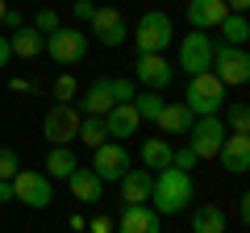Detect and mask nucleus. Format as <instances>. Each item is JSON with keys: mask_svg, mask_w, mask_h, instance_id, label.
Instances as JSON below:
<instances>
[{"mask_svg": "<svg viewBox=\"0 0 250 233\" xmlns=\"http://www.w3.org/2000/svg\"><path fill=\"white\" fill-rule=\"evenodd\" d=\"M188 204H192V175L175 171V167L159 171L154 183H150V208L159 216H179Z\"/></svg>", "mask_w": 250, "mask_h": 233, "instance_id": "nucleus-1", "label": "nucleus"}, {"mask_svg": "<svg viewBox=\"0 0 250 233\" xmlns=\"http://www.w3.org/2000/svg\"><path fill=\"white\" fill-rule=\"evenodd\" d=\"M184 104L192 116H217L225 108V83L217 79L213 71H200V75H188V92H184Z\"/></svg>", "mask_w": 250, "mask_h": 233, "instance_id": "nucleus-2", "label": "nucleus"}, {"mask_svg": "<svg viewBox=\"0 0 250 233\" xmlns=\"http://www.w3.org/2000/svg\"><path fill=\"white\" fill-rule=\"evenodd\" d=\"M129 38H134L138 54H163L171 42H175V25H171L167 13L150 9V13H142V17H138V25L129 29Z\"/></svg>", "mask_w": 250, "mask_h": 233, "instance_id": "nucleus-3", "label": "nucleus"}, {"mask_svg": "<svg viewBox=\"0 0 250 233\" xmlns=\"http://www.w3.org/2000/svg\"><path fill=\"white\" fill-rule=\"evenodd\" d=\"M88 34L83 29H75V25H59L54 34H46V50L42 54H50L59 67H75V63H83L88 58Z\"/></svg>", "mask_w": 250, "mask_h": 233, "instance_id": "nucleus-4", "label": "nucleus"}, {"mask_svg": "<svg viewBox=\"0 0 250 233\" xmlns=\"http://www.w3.org/2000/svg\"><path fill=\"white\" fill-rule=\"evenodd\" d=\"M9 183H13V200H21L25 208H50L54 204V179L46 171H25L21 167Z\"/></svg>", "mask_w": 250, "mask_h": 233, "instance_id": "nucleus-5", "label": "nucleus"}, {"mask_svg": "<svg viewBox=\"0 0 250 233\" xmlns=\"http://www.w3.org/2000/svg\"><path fill=\"white\" fill-rule=\"evenodd\" d=\"M213 50H217L213 34L192 29V34L179 38V63H175V67H179L184 75H200V71H208V67H213Z\"/></svg>", "mask_w": 250, "mask_h": 233, "instance_id": "nucleus-6", "label": "nucleus"}, {"mask_svg": "<svg viewBox=\"0 0 250 233\" xmlns=\"http://www.w3.org/2000/svg\"><path fill=\"white\" fill-rule=\"evenodd\" d=\"M221 142H225V121L221 116H196V121H192V129H188V150L196 154L200 162L217 158Z\"/></svg>", "mask_w": 250, "mask_h": 233, "instance_id": "nucleus-7", "label": "nucleus"}, {"mask_svg": "<svg viewBox=\"0 0 250 233\" xmlns=\"http://www.w3.org/2000/svg\"><path fill=\"white\" fill-rule=\"evenodd\" d=\"M208 71L225 83V88H242L250 79V54L238 50V46H217L213 50V67Z\"/></svg>", "mask_w": 250, "mask_h": 233, "instance_id": "nucleus-8", "label": "nucleus"}, {"mask_svg": "<svg viewBox=\"0 0 250 233\" xmlns=\"http://www.w3.org/2000/svg\"><path fill=\"white\" fill-rule=\"evenodd\" d=\"M80 108L75 104H54L50 113H46V121H42V134H46V142L50 146H71L75 142V134H80Z\"/></svg>", "mask_w": 250, "mask_h": 233, "instance_id": "nucleus-9", "label": "nucleus"}, {"mask_svg": "<svg viewBox=\"0 0 250 233\" xmlns=\"http://www.w3.org/2000/svg\"><path fill=\"white\" fill-rule=\"evenodd\" d=\"M129 167H134V162H129L125 142H104V146H96V150H92V171H96L100 183H117Z\"/></svg>", "mask_w": 250, "mask_h": 233, "instance_id": "nucleus-10", "label": "nucleus"}, {"mask_svg": "<svg viewBox=\"0 0 250 233\" xmlns=\"http://www.w3.org/2000/svg\"><path fill=\"white\" fill-rule=\"evenodd\" d=\"M88 25H92V34H96V42H100V46H108V50H113V46H125V38H129L125 13H121V9H113V4H104V9L96 4V13H92Z\"/></svg>", "mask_w": 250, "mask_h": 233, "instance_id": "nucleus-11", "label": "nucleus"}, {"mask_svg": "<svg viewBox=\"0 0 250 233\" xmlns=\"http://www.w3.org/2000/svg\"><path fill=\"white\" fill-rule=\"evenodd\" d=\"M134 75H138V83H142L146 92H167L171 79H175V67H171L163 54H138Z\"/></svg>", "mask_w": 250, "mask_h": 233, "instance_id": "nucleus-12", "label": "nucleus"}, {"mask_svg": "<svg viewBox=\"0 0 250 233\" xmlns=\"http://www.w3.org/2000/svg\"><path fill=\"white\" fill-rule=\"evenodd\" d=\"M217 158H221V167L229 175H246L250 171V134H225Z\"/></svg>", "mask_w": 250, "mask_h": 233, "instance_id": "nucleus-13", "label": "nucleus"}, {"mask_svg": "<svg viewBox=\"0 0 250 233\" xmlns=\"http://www.w3.org/2000/svg\"><path fill=\"white\" fill-rule=\"evenodd\" d=\"M117 183H121V204H125V208L150 204V183H154V175H150L146 167H129Z\"/></svg>", "mask_w": 250, "mask_h": 233, "instance_id": "nucleus-14", "label": "nucleus"}, {"mask_svg": "<svg viewBox=\"0 0 250 233\" xmlns=\"http://www.w3.org/2000/svg\"><path fill=\"white\" fill-rule=\"evenodd\" d=\"M117 100H113V88H108V75H100V79H92L88 88L80 92V116H104L108 108H113Z\"/></svg>", "mask_w": 250, "mask_h": 233, "instance_id": "nucleus-15", "label": "nucleus"}, {"mask_svg": "<svg viewBox=\"0 0 250 233\" xmlns=\"http://www.w3.org/2000/svg\"><path fill=\"white\" fill-rule=\"evenodd\" d=\"M225 17H229L225 0H188V25H192V29H200V34L217 29Z\"/></svg>", "mask_w": 250, "mask_h": 233, "instance_id": "nucleus-16", "label": "nucleus"}, {"mask_svg": "<svg viewBox=\"0 0 250 233\" xmlns=\"http://www.w3.org/2000/svg\"><path fill=\"white\" fill-rule=\"evenodd\" d=\"M159 221H163V216L154 213L150 204H134V208H121V216H117L113 229L117 233H163Z\"/></svg>", "mask_w": 250, "mask_h": 233, "instance_id": "nucleus-17", "label": "nucleus"}, {"mask_svg": "<svg viewBox=\"0 0 250 233\" xmlns=\"http://www.w3.org/2000/svg\"><path fill=\"white\" fill-rule=\"evenodd\" d=\"M138 113H134V104H113L104 113V129H108V142H129V137L138 134Z\"/></svg>", "mask_w": 250, "mask_h": 233, "instance_id": "nucleus-18", "label": "nucleus"}, {"mask_svg": "<svg viewBox=\"0 0 250 233\" xmlns=\"http://www.w3.org/2000/svg\"><path fill=\"white\" fill-rule=\"evenodd\" d=\"M67 188H71L75 200H83V204H96V200H104V183L96 179V171L92 167H75L71 179H67Z\"/></svg>", "mask_w": 250, "mask_h": 233, "instance_id": "nucleus-19", "label": "nucleus"}, {"mask_svg": "<svg viewBox=\"0 0 250 233\" xmlns=\"http://www.w3.org/2000/svg\"><path fill=\"white\" fill-rule=\"evenodd\" d=\"M192 121H196V116L188 113L184 100H171V104H163V113L154 116L159 134H188V129H192Z\"/></svg>", "mask_w": 250, "mask_h": 233, "instance_id": "nucleus-20", "label": "nucleus"}, {"mask_svg": "<svg viewBox=\"0 0 250 233\" xmlns=\"http://www.w3.org/2000/svg\"><path fill=\"white\" fill-rule=\"evenodd\" d=\"M9 50L17 54V58H38V54L46 50V38L38 34L34 25H21V29H13V34H9Z\"/></svg>", "mask_w": 250, "mask_h": 233, "instance_id": "nucleus-21", "label": "nucleus"}, {"mask_svg": "<svg viewBox=\"0 0 250 233\" xmlns=\"http://www.w3.org/2000/svg\"><path fill=\"white\" fill-rule=\"evenodd\" d=\"M171 154H175V150H171L167 137H146L142 150H138V158H142V167L154 175V171H167L171 167Z\"/></svg>", "mask_w": 250, "mask_h": 233, "instance_id": "nucleus-22", "label": "nucleus"}, {"mask_svg": "<svg viewBox=\"0 0 250 233\" xmlns=\"http://www.w3.org/2000/svg\"><path fill=\"white\" fill-rule=\"evenodd\" d=\"M192 233H225V208L221 204H196L192 208Z\"/></svg>", "mask_w": 250, "mask_h": 233, "instance_id": "nucleus-23", "label": "nucleus"}, {"mask_svg": "<svg viewBox=\"0 0 250 233\" xmlns=\"http://www.w3.org/2000/svg\"><path fill=\"white\" fill-rule=\"evenodd\" d=\"M80 167V162H75V154H71V146H50V154H46V175H50V179H71V171Z\"/></svg>", "mask_w": 250, "mask_h": 233, "instance_id": "nucleus-24", "label": "nucleus"}, {"mask_svg": "<svg viewBox=\"0 0 250 233\" xmlns=\"http://www.w3.org/2000/svg\"><path fill=\"white\" fill-rule=\"evenodd\" d=\"M217 29H221V46H238V50H246V42H250V21L242 17V13H229Z\"/></svg>", "mask_w": 250, "mask_h": 233, "instance_id": "nucleus-25", "label": "nucleus"}, {"mask_svg": "<svg viewBox=\"0 0 250 233\" xmlns=\"http://www.w3.org/2000/svg\"><path fill=\"white\" fill-rule=\"evenodd\" d=\"M75 137H80V142L88 146V150H96V146H104V142H108L104 116H83V121H80V134H75Z\"/></svg>", "mask_w": 250, "mask_h": 233, "instance_id": "nucleus-26", "label": "nucleus"}, {"mask_svg": "<svg viewBox=\"0 0 250 233\" xmlns=\"http://www.w3.org/2000/svg\"><path fill=\"white\" fill-rule=\"evenodd\" d=\"M129 104H134L138 121H154V116L163 113V104H167V100H163V92H138Z\"/></svg>", "mask_w": 250, "mask_h": 233, "instance_id": "nucleus-27", "label": "nucleus"}, {"mask_svg": "<svg viewBox=\"0 0 250 233\" xmlns=\"http://www.w3.org/2000/svg\"><path fill=\"white\" fill-rule=\"evenodd\" d=\"M21 171V158H17V150L13 146H0V183H9L13 175Z\"/></svg>", "mask_w": 250, "mask_h": 233, "instance_id": "nucleus-28", "label": "nucleus"}, {"mask_svg": "<svg viewBox=\"0 0 250 233\" xmlns=\"http://www.w3.org/2000/svg\"><path fill=\"white\" fill-rule=\"evenodd\" d=\"M108 88H113V100H117V104H129V100L138 96L134 79H121V75H108Z\"/></svg>", "mask_w": 250, "mask_h": 233, "instance_id": "nucleus-29", "label": "nucleus"}, {"mask_svg": "<svg viewBox=\"0 0 250 233\" xmlns=\"http://www.w3.org/2000/svg\"><path fill=\"white\" fill-rule=\"evenodd\" d=\"M229 134H250V108L246 104L229 108Z\"/></svg>", "mask_w": 250, "mask_h": 233, "instance_id": "nucleus-30", "label": "nucleus"}, {"mask_svg": "<svg viewBox=\"0 0 250 233\" xmlns=\"http://www.w3.org/2000/svg\"><path fill=\"white\" fill-rule=\"evenodd\" d=\"M34 29H38V34H54V29H59V13H54V9H38V17H34Z\"/></svg>", "mask_w": 250, "mask_h": 233, "instance_id": "nucleus-31", "label": "nucleus"}, {"mask_svg": "<svg viewBox=\"0 0 250 233\" xmlns=\"http://www.w3.org/2000/svg\"><path fill=\"white\" fill-rule=\"evenodd\" d=\"M196 154H192V150H188V146H184V150H175V154H171V167H175V171H188V175H192V167H196Z\"/></svg>", "mask_w": 250, "mask_h": 233, "instance_id": "nucleus-32", "label": "nucleus"}, {"mask_svg": "<svg viewBox=\"0 0 250 233\" xmlns=\"http://www.w3.org/2000/svg\"><path fill=\"white\" fill-rule=\"evenodd\" d=\"M71 92H75V79H71V75H62V79L54 83V100H59V104H71V100H67Z\"/></svg>", "mask_w": 250, "mask_h": 233, "instance_id": "nucleus-33", "label": "nucleus"}, {"mask_svg": "<svg viewBox=\"0 0 250 233\" xmlns=\"http://www.w3.org/2000/svg\"><path fill=\"white\" fill-rule=\"evenodd\" d=\"M71 13H75V21H83V25H88V21H92V13H96V4H92V0H75V4H71Z\"/></svg>", "mask_w": 250, "mask_h": 233, "instance_id": "nucleus-34", "label": "nucleus"}, {"mask_svg": "<svg viewBox=\"0 0 250 233\" xmlns=\"http://www.w3.org/2000/svg\"><path fill=\"white\" fill-rule=\"evenodd\" d=\"M0 25H9V29H21V25H25V17H21L17 9H9V13H4V21H0Z\"/></svg>", "mask_w": 250, "mask_h": 233, "instance_id": "nucleus-35", "label": "nucleus"}, {"mask_svg": "<svg viewBox=\"0 0 250 233\" xmlns=\"http://www.w3.org/2000/svg\"><path fill=\"white\" fill-rule=\"evenodd\" d=\"M92 233H113V221H108V216H96V221H92Z\"/></svg>", "mask_w": 250, "mask_h": 233, "instance_id": "nucleus-36", "label": "nucleus"}, {"mask_svg": "<svg viewBox=\"0 0 250 233\" xmlns=\"http://www.w3.org/2000/svg\"><path fill=\"white\" fill-rule=\"evenodd\" d=\"M9 58H13V50H9V38L0 34V67H9Z\"/></svg>", "mask_w": 250, "mask_h": 233, "instance_id": "nucleus-37", "label": "nucleus"}, {"mask_svg": "<svg viewBox=\"0 0 250 233\" xmlns=\"http://www.w3.org/2000/svg\"><path fill=\"white\" fill-rule=\"evenodd\" d=\"M225 9H229V13H242V17H246V9H250V0H225Z\"/></svg>", "mask_w": 250, "mask_h": 233, "instance_id": "nucleus-38", "label": "nucleus"}, {"mask_svg": "<svg viewBox=\"0 0 250 233\" xmlns=\"http://www.w3.org/2000/svg\"><path fill=\"white\" fill-rule=\"evenodd\" d=\"M242 204H238V213H242V221H250V196H238Z\"/></svg>", "mask_w": 250, "mask_h": 233, "instance_id": "nucleus-39", "label": "nucleus"}, {"mask_svg": "<svg viewBox=\"0 0 250 233\" xmlns=\"http://www.w3.org/2000/svg\"><path fill=\"white\" fill-rule=\"evenodd\" d=\"M13 200V183H0V204H9Z\"/></svg>", "mask_w": 250, "mask_h": 233, "instance_id": "nucleus-40", "label": "nucleus"}, {"mask_svg": "<svg viewBox=\"0 0 250 233\" xmlns=\"http://www.w3.org/2000/svg\"><path fill=\"white\" fill-rule=\"evenodd\" d=\"M4 13H9V4H4V0H0V21H4Z\"/></svg>", "mask_w": 250, "mask_h": 233, "instance_id": "nucleus-41", "label": "nucleus"}]
</instances>
